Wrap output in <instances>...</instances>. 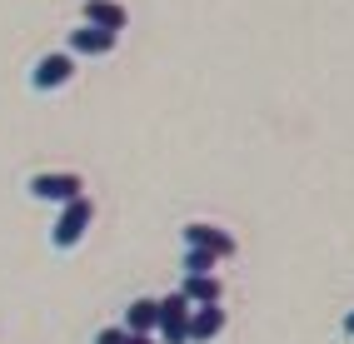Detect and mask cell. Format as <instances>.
<instances>
[{
  "mask_svg": "<svg viewBox=\"0 0 354 344\" xmlns=\"http://www.w3.org/2000/svg\"><path fill=\"white\" fill-rule=\"evenodd\" d=\"M90 220H95V204H90L85 195L70 200V204H60V215H55V224H50V245H55V249H75V245L85 240Z\"/></svg>",
  "mask_w": 354,
  "mask_h": 344,
  "instance_id": "obj_1",
  "label": "cell"
},
{
  "mask_svg": "<svg viewBox=\"0 0 354 344\" xmlns=\"http://www.w3.org/2000/svg\"><path fill=\"white\" fill-rule=\"evenodd\" d=\"M30 200H45V204H70V200H80L85 195V180L80 175H70V170H45V175H30Z\"/></svg>",
  "mask_w": 354,
  "mask_h": 344,
  "instance_id": "obj_2",
  "label": "cell"
},
{
  "mask_svg": "<svg viewBox=\"0 0 354 344\" xmlns=\"http://www.w3.org/2000/svg\"><path fill=\"white\" fill-rule=\"evenodd\" d=\"M70 80H75V55H70V50L40 55L35 70H30V90H40V95H50V90H60V85H70Z\"/></svg>",
  "mask_w": 354,
  "mask_h": 344,
  "instance_id": "obj_3",
  "label": "cell"
},
{
  "mask_svg": "<svg viewBox=\"0 0 354 344\" xmlns=\"http://www.w3.org/2000/svg\"><path fill=\"white\" fill-rule=\"evenodd\" d=\"M115 45H120V30H105V26H85L70 30V55H110Z\"/></svg>",
  "mask_w": 354,
  "mask_h": 344,
  "instance_id": "obj_4",
  "label": "cell"
},
{
  "mask_svg": "<svg viewBox=\"0 0 354 344\" xmlns=\"http://www.w3.org/2000/svg\"><path fill=\"white\" fill-rule=\"evenodd\" d=\"M185 245H200V249H215L220 260L234 255V235H225L220 224H185Z\"/></svg>",
  "mask_w": 354,
  "mask_h": 344,
  "instance_id": "obj_5",
  "label": "cell"
},
{
  "mask_svg": "<svg viewBox=\"0 0 354 344\" xmlns=\"http://www.w3.org/2000/svg\"><path fill=\"white\" fill-rule=\"evenodd\" d=\"M80 15L90 20V26H105V30H125L130 26V10L120 6V0H85Z\"/></svg>",
  "mask_w": 354,
  "mask_h": 344,
  "instance_id": "obj_6",
  "label": "cell"
},
{
  "mask_svg": "<svg viewBox=\"0 0 354 344\" xmlns=\"http://www.w3.org/2000/svg\"><path fill=\"white\" fill-rule=\"evenodd\" d=\"M225 329V309L220 305H195V314H190V344H209Z\"/></svg>",
  "mask_w": 354,
  "mask_h": 344,
  "instance_id": "obj_7",
  "label": "cell"
},
{
  "mask_svg": "<svg viewBox=\"0 0 354 344\" xmlns=\"http://www.w3.org/2000/svg\"><path fill=\"white\" fill-rule=\"evenodd\" d=\"M180 294H185V300H190V305H220L225 285H220V274H185Z\"/></svg>",
  "mask_w": 354,
  "mask_h": 344,
  "instance_id": "obj_8",
  "label": "cell"
},
{
  "mask_svg": "<svg viewBox=\"0 0 354 344\" xmlns=\"http://www.w3.org/2000/svg\"><path fill=\"white\" fill-rule=\"evenodd\" d=\"M125 329H130V334H155V329H160V300H130Z\"/></svg>",
  "mask_w": 354,
  "mask_h": 344,
  "instance_id": "obj_9",
  "label": "cell"
},
{
  "mask_svg": "<svg viewBox=\"0 0 354 344\" xmlns=\"http://www.w3.org/2000/svg\"><path fill=\"white\" fill-rule=\"evenodd\" d=\"M185 274H215V265H220V255L215 249H200V245H185Z\"/></svg>",
  "mask_w": 354,
  "mask_h": 344,
  "instance_id": "obj_10",
  "label": "cell"
},
{
  "mask_svg": "<svg viewBox=\"0 0 354 344\" xmlns=\"http://www.w3.org/2000/svg\"><path fill=\"white\" fill-rule=\"evenodd\" d=\"M155 334H160V344H190V319H175V325H160Z\"/></svg>",
  "mask_w": 354,
  "mask_h": 344,
  "instance_id": "obj_11",
  "label": "cell"
},
{
  "mask_svg": "<svg viewBox=\"0 0 354 344\" xmlns=\"http://www.w3.org/2000/svg\"><path fill=\"white\" fill-rule=\"evenodd\" d=\"M95 344H130V329H125V325H110V329L95 334Z\"/></svg>",
  "mask_w": 354,
  "mask_h": 344,
  "instance_id": "obj_12",
  "label": "cell"
},
{
  "mask_svg": "<svg viewBox=\"0 0 354 344\" xmlns=\"http://www.w3.org/2000/svg\"><path fill=\"white\" fill-rule=\"evenodd\" d=\"M339 329H344V334H349V339H354V309H349V314H344V325H339Z\"/></svg>",
  "mask_w": 354,
  "mask_h": 344,
  "instance_id": "obj_13",
  "label": "cell"
},
{
  "mask_svg": "<svg viewBox=\"0 0 354 344\" xmlns=\"http://www.w3.org/2000/svg\"><path fill=\"white\" fill-rule=\"evenodd\" d=\"M130 344H155V334H130Z\"/></svg>",
  "mask_w": 354,
  "mask_h": 344,
  "instance_id": "obj_14",
  "label": "cell"
}]
</instances>
